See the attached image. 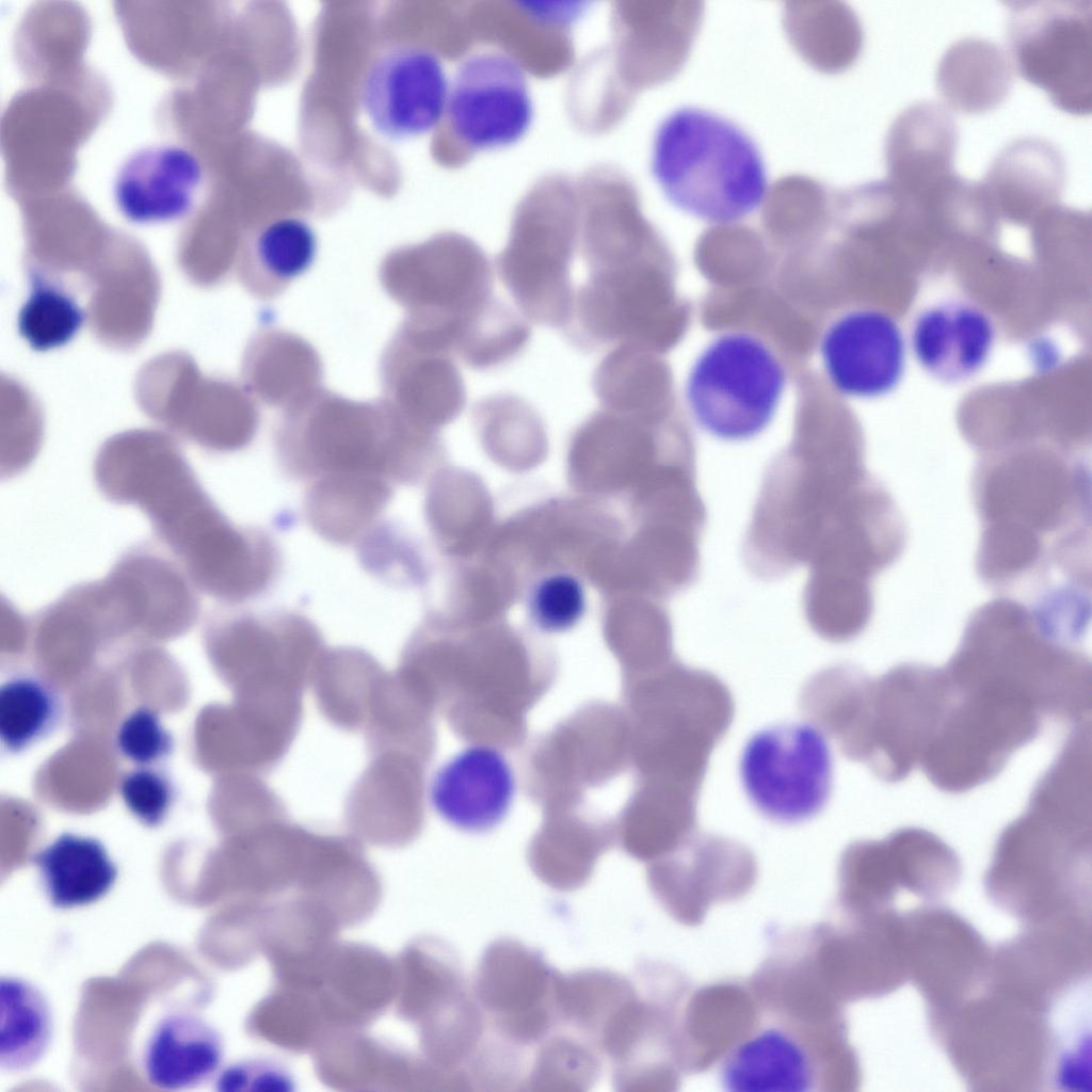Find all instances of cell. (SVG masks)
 Listing matches in <instances>:
<instances>
[{"label": "cell", "instance_id": "cell-1", "mask_svg": "<svg viewBox=\"0 0 1092 1092\" xmlns=\"http://www.w3.org/2000/svg\"><path fill=\"white\" fill-rule=\"evenodd\" d=\"M945 709L922 770L941 790L994 778L1048 719L1067 720L1075 687L1063 667L1026 641L967 639L944 669Z\"/></svg>", "mask_w": 1092, "mask_h": 1092}, {"label": "cell", "instance_id": "cell-8", "mask_svg": "<svg viewBox=\"0 0 1092 1092\" xmlns=\"http://www.w3.org/2000/svg\"><path fill=\"white\" fill-rule=\"evenodd\" d=\"M786 370L759 337L726 332L697 355L685 399L696 424L726 441L754 438L771 423L786 387Z\"/></svg>", "mask_w": 1092, "mask_h": 1092}, {"label": "cell", "instance_id": "cell-13", "mask_svg": "<svg viewBox=\"0 0 1092 1092\" xmlns=\"http://www.w3.org/2000/svg\"><path fill=\"white\" fill-rule=\"evenodd\" d=\"M220 640L241 661L250 697L303 695L326 648L318 626L288 609L214 616Z\"/></svg>", "mask_w": 1092, "mask_h": 1092}, {"label": "cell", "instance_id": "cell-22", "mask_svg": "<svg viewBox=\"0 0 1092 1092\" xmlns=\"http://www.w3.org/2000/svg\"><path fill=\"white\" fill-rule=\"evenodd\" d=\"M958 126L949 110L933 101L916 102L892 123L885 145L887 181L918 200L954 175Z\"/></svg>", "mask_w": 1092, "mask_h": 1092}, {"label": "cell", "instance_id": "cell-14", "mask_svg": "<svg viewBox=\"0 0 1092 1092\" xmlns=\"http://www.w3.org/2000/svg\"><path fill=\"white\" fill-rule=\"evenodd\" d=\"M648 884L677 920L701 921L719 901L748 892L757 876L753 852L743 844L698 830L648 868Z\"/></svg>", "mask_w": 1092, "mask_h": 1092}, {"label": "cell", "instance_id": "cell-38", "mask_svg": "<svg viewBox=\"0 0 1092 1092\" xmlns=\"http://www.w3.org/2000/svg\"><path fill=\"white\" fill-rule=\"evenodd\" d=\"M529 615L544 632H564L576 626L585 611L581 582L568 574H552L541 579L529 596Z\"/></svg>", "mask_w": 1092, "mask_h": 1092}, {"label": "cell", "instance_id": "cell-27", "mask_svg": "<svg viewBox=\"0 0 1092 1092\" xmlns=\"http://www.w3.org/2000/svg\"><path fill=\"white\" fill-rule=\"evenodd\" d=\"M392 496L394 483L381 476H323L308 482L303 512L321 539L350 546L374 527Z\"/></svg>", "mask_w": 1092, "mask_h": 1092}, {"label": "cell", "instance_id": "cell-31", "mask_svg": "<svg viewBox=\"0 0 1092 1092\" xmlns=\"http://www.w3.org/2000/svg\"><path fill=\"white\" fill-rule=\"evenodd\" d=\"M53 1033L49 1001L39 987L18 976L0 979V1066L25 1072L46 1055Z\"/></svg>", "mask_w": 1092, "mask_h": 1092}, {"label": "cell", "instance_id": "cell-6", "mask_svg": "<svg viewBox=\"0 0 1092 1092\" xmlns=\"http://www.w3.org/2000/svg\"><path fill=\"white\" fill-rule=\"evenodd\" d=\"M95 479L110 500L135 504L193 581L222 567L236 552L242 527L215 507L177 455L136 461L98 460Z\"/></svg>", "mask_w": 1092, "mask_h": 1092}, {"label": "cell", "instance_id": "cell-3", "mask_svg": "<svg viewBox=\"0 0 1092 1092\" xmlns=\"http://www.w3.org/2000/svg\"><path fill=\"white\" fill-rule=\"evenodd\" d=\"M944 707L943 670L904 664L873 678L844 663L817 686L809 714L845 757L896 783L920 767Z\"/></svg>", "mask_w": 1092, "mask_h": 1092}, {"label": "cell", "instance_id": "cell-16", "mask_svg": "<svg viewBox=\"0 0 1092 1092\" xmlns=\"http://www.w3.org/2000/svg\"><path fill=\"white\" fill-rule=\"evenodd\" d=\"M552 970L534 950L498 940L484 951L473 995L498 1035L512 1045L541 1042L558 1022Z\"/></svg>", "mask_w": 1092, "mask_h": 1092}, {"label": "cell", "instance_id": "cell-24", "mask_svg": "<svg viewBox=\"0 0 1092 1092\" xmlns=\"http://www.w3.org/2000/svg\"><path fill=\"white\" fill-rule=\"evenodd\" d=\"M760 1010L750 987L717 983L687 996L680 1016L681 1070L698 1072L722 1058L755 1026Z\"/></svg>", "mask_w": 1092, "mask_h": 1092}, {"label": "cell", "instance_id": "cell-4", "mask_svg": "<svg viewBox=\"0 0 1092 1092\" xmlns=\"http://www.w3.org/2000/svg\"><path fill=\"white\" fill-rule=\"evenodd\" d=\"M651 171L668 200L709 224L736 223L768 192L760 150L732 121L697 107L668 114L655 131Z\"/></svg>", "mask_w": 1092, "mask_h": 1092}, {"label": "cell", "instance_id": "cell-17", "mask_svg": "<svg viewBox=\"0 0 1092 1092\" xmlns=\"http://www.w3.org/2000/svg\"><path fill=\"white\" fill-rule=\"evenodd\" d=\"M573 235L567 225L524 220L496 260V270L527 321L566 331L573 319Z\"/></svg>", "mask_w": 1092, "mask_h": 1092}, {"label": "cell", "instance_id": "cell-5", "mask_svg": "<svg viewBox=\"0 0 1092 1092\" xmlns=\"http://www.w3.org/2000/svg\"><path fill=\"white\" fill-rule=\"evenodd\" d=\"M637 700L643 775L702 788L711 753L735 717L728 687L673 657L641 682Z\"/></svg>", "mask_w": 1092, "mask_h": 1092}, {"label": "cell", "instance_id": "cell-23", "mask_svg": "<svg viewBox=\"0 0 1092 1092\" xmlns=\"http://www.w3.org/2000/svg\"><path fill=\"white\" fill-rule=\"evenodd\" d=\"M995 341L990 317L963 301H948L924 309L916 318L911 347L918 365L932 378L959 383L986 364Z\"/></svg>", "mask_w": 1092, "mask_h": 1092}, {"label": "cell", "instance_id": "cell-7", "mask_svg": "<svg viewBox=\"0 0 1092 1092\" xmlns=\"http://www.w3.org/2000/svg\"><path fill=\"white\" fill-rule=\"evenodd\" d=\"M719 1075L727 1091H834L855 1083L856 1062L844 1019L807 1021L760 1009L752 1030L720 1061Z\"/></svg>", "mask_w": 1092, "mask_h": 1092}, {"label": "cell", "instance_id": "cell-39", "mask_svg": "<svg viewBox=\"0 0 1092 1092\" xmlns=\"http://www.w3.org/2000/svg\"><path fill=\"white\" fill-rule=\"evenodd\" d=\"M119 793L128 812L142 824L156 828L167 818L175 788L162 771L139 766L121 780Z\"/></svg>", "mask_w": 1092, "mask_h": 1092}, {"label": "cell", "instance_id": "cell-12", "mask_svg": "<svg viewBox=\"0 0 1092 1092\" xmlns=\"http://www.w3.org/2000/svg\"><path fill=\"white\" fill-rule=\"evenodd\" d=\"M445 112L454 138L471 151L516 143L533 118L523 67L498 50L468 55L455 69Z\"/></svg>", "mask_w": 1092, "mask_h": 1092}, {"label": "cell", "instance_id": "cell-40", "mask_svg": "<svg viewBox=\"0 0 1092 1092\" xmlns=\"http://www.w3.org/2000/svg\"><path fill=\"white\" fill-rule=\"evenodd\" d=\"M115 744L128 760L138 766H152L170 756L174 739L160 717L152 709L141 706L124 718L116 732Z\"/></svg>", "mask_w": 1092, "mask_h": 1092}, {"label": "cell", "instance_id": "cell-18", "mask_svg": "<svg viewBox=\"0 0 1092 1092\" xmlns=\"http://www.w3.org/2000/svg\"><path fill=\"white\" fill-rule=\"evenodd\" d=\"M819 352L832 386L855 399L890 392L905 368V341L893 317L857 308L836 318L824 331Z\"/></svg>", "mask_w": 1092, "mask_h": 1092}, {"label": "cell", "instance_id": "cell-26", "mask_svg": "<svg viewBox=\"0 0 1092 1092\" xmlns=\"http://www.w3.org/2000/svg\"><path fill=\"white\" fill-rule=\"evenodd\" d=\"M1065 181L1062 155L1048 141L1018 139L995 157L981 181L994 208L1012 218L1054 205Z\"/></svg>", "mask_w": 1092, "mask_h": 1092}, {"label": "cell", "instance_id": "cell-33", "mask_svg": "<svg viewBox=\"0 0 1092 1092\" xmlns=\"http://www.w3.org/2000/svg\"><path fill=\"white\" fill-rule=\"evenodd\" d=\"M633 990L630 980L609 970L555 971L552 996L557 1021L597 1043L607 1021Z\"/></svg>", "mask_w": 1092, "mask_h": 1092}, {"label": "cell", "instance_id": "cell-28", "mask_svg": "<svg viewBox=\"0 0 1092 1092\" xmlns=\"http://www.w3.org/2000/svg\"><path fill=\"white\" fill-rule=\"evenodd\" d=\"M42 887L58 909L82 908L107 896L118 868L97 838L65 832L33 856Z\"/></svg>", "mask_w": 1092, "mask_h": 1092}, {"label": "cell", "instance_id": "cell-19", "mask_svg": "<svg viewBox=\"0 0 1092 1092\" xmlns=\"http://www.w3.org/2000/svg\"><path fill=\"white\" fill-rule=\"evenodd\" d=\"M370 756L350 789L344 822L358 837L385 847L415 839L424 823V768L412 754L386 751Z\"/></svg>", "mask_w": 1092, "mask_h": 1092}, {"label": "cell", "instance_id": "cell-21", "mask_svg": "<svg viewBox=\"0 0 1092 1092\" xmlns=\"http://www.w3.org/2000/svg\"><path fill=\"white\" fill-rule=\"evenodd\" d=\"M202 181L203 167L193 152L178 145H151L122 163L113 196L130 222H167L191 211Z\"/></svg>", "mask_w": 1092, "mask_h": 1092}, {"label": "cell", "instance_id": "cell-37", "mask_svg": "<svg viewBox=\"0 0 1092 1092\" xmlns=\"http://www.w3.org/2000/svg\"><path fill=\"white\" fill-rule=\"evenodd\" d=\"M524 1085L531 1091H585L596 1081L600 1063L583 1040L556 1035L543 1040Z\"/></svg>", "mask_w": 1092, "mask_h": 1092}, {"label": "cell", "instance_id": "cell-34", "mask_svg": "<svg viewBox=\"0 0 1092 1092\" xmlns=\"http://www.w3.org/2000/svg\"><path fill=\"white\" fill-rule=\"evenodd\" d=\"M60 702L54 690L34 676H16L0 688V740L10 753L35 744L55 727Z\"/></svg>", "mask_w": 1092, "mask_h": 1092}, {"label": "cell", "instance_id": "cell-10", "mask_svg": "<svg viewBox=\"0 0 1092 1092\" xmlns=\"http://www.w3.org/2000/svg\"><path fill=\"white\" fill-rule=\"evenodd\" d=\"M833 757L814 726L783 723L750 737L739 759L743 790L767 819L796 824L817 816L833 786Z\"/></svg>", "mask_w": 1092, "mask_h": 1092}, {"label": "cell", "instance_id": "cell-35", "mask_svg": "<svg viewBox=\"0 0 1092 1092\" xmlns=\"http://www.w3.org/2000/svg\"><path fill=\"white\" fill-rule=\"evenodd\" d=\"M30 293L18 315L19 335L36 351L69 342L82 327L85 314L61 285L33 273Z\"/></svg>", "mask_w": 1092, "mask_h": 1092}, {"label": "cell", "instance_id": "cell-25", "mask_svg": "<svg viewBox=\"0 0 1092 1092\" xmlns=\"http://www.w3.org/2000/svg\"><path fill=\"white\" fill-rule=\"evenodd\" d=\"M222 1059L220 1032L196 1013L173 1010L157 1021L147 1037L142 1069L151 1086L178 1091L208 1081Z\"/></svg>", "mask_w": 1092, "mask_h": 1092}, {"label": "cell", "instance_id": "cell-32", "mask_svg": "<svg viewBox=\"0 0 1092 1092\" xmlns=\"http://www.w3.org/2000/svg\"><path fill=\"white\" fill-rule=\"evenodd\" d=\"M317 247V235L305 220L271 221L255 235L243 264L248 287L259 296H275L310 268Z\"/></svg>", "mask_w": 1092, "mask_h": 1092}, {"label": "cell", "instance_id": "cell-15", "mask_svg": "<svg viewBox=\"0 0 1092 1092\" xmlns=\"http://www.w3.org/2000/svg\"><path fill=\"white\" fill-rule=\"evenodd\" d=\"M449 84L440 59L414 44L382 51L368 67L360 102L383 136L403 141L430 132L446 110Z\"/></svg>", "mask_w": 1092, "mask_h": 1092}, {"label": "cell", "instance_id": "cell-20", "mask_svg": "<svg viewBox=\"0 0 1092 1092\" xmlns=\"http://www.w3.org/2000/svg\"><path fill=\"white\" fill-rule=\"evenodd\" d=\"M516 792L513 768L487 744L468 745L441 765L430 784V802L453 828L485 833L508 816Z\"/></svg>", "mask_w": 1092, "mask_h": 1092}, {"label": "cell", "instance_id": "cell-2", "mask_svg": "<svg viewBox=\"0 0 1092 1092\" xmlns=\"http://www.w3.org/2000/svg\"><path fill=\"white\" fill-rule=\"evenodd\" d=\"M885 502L838 437L809 433L766 468L741 556L752 576L783 578L849 557L884 523Z\"/></svg>", "mask_w": 1092, "mask_h": 1092}, {"label": "cell", "instance_id": "cell-11", "mask_svg": "<svg viewBox=\"0 0 1092 1092\" xmlns=\"http://www.w3.org/2000/svg\"><path fill=\"white\" fill-rule=\"evenodd\" d=\"M424 446L419 431L400 424L324 420L279 440L278 453L287 475L296 480L362 473L410 485L420 477Z\"/></svg>", "mask_w": 1092, "mask_h": 1092}, {"label": "cell", "instance_id": "cell-9", "mask_svg": "<svg viewBox=\"0 0 1092 1092\" xmlns=\"http://www.w3.org/2000/svg\"><path fill=\"white\" fill-rule=\"evenodd\" d=\"M1007 39L1018 74L1043 89L1064 112L1083 115L1092 103V2H1007Z\"/></svg>", "mask_w": 1092, "mask_h": 1092}, {"label": "cell", "instance_id": "cell-36", "mask_svg": "<svg viewBox=\"0 0 1092 1092\" xmlns=\"http://www.w3.org/2000/svg\"><path fill=\"white\" fill-rule=\"evenodd\" d=\"M654 380L651 364L636 344L622 343L600 360L593 373L592 387L601 410L631 417L651 408Z\"/></svg>", "mask_w": 1092, "mask_h": 1092}, {"label": "cell", "instance_id": "cell-29", "mask_svg": "<svg viewBox=\"0 0 1092 1092\" xmlns=\"http://www.w3.org/2000/svg\"><path fill=\"white\" fill-rule=\"evenodd\" d=\"M1012 65L1005 51L981 37H965L944 53L936 86L953 110L978 114L995 109L1012 86Z\"/></svg>", "mask_w": 1092, "mask_h": 1092}, {"label": "cell", "instance_id": "cell-30", "mask_svg": "<svg viewBox=\"0 0 1092 1092\" xmlns=\"http://www.w3.org/2000/svg\"><path fill=\"white\" fill-rule=\"evenodd\" d=\"M386 673L365 649L326 647L309 682L319 712L337 728L363 730L378 686Z\"/></svg>", "mask_w": 1092, "mask_h": 1092}]
</instances>
